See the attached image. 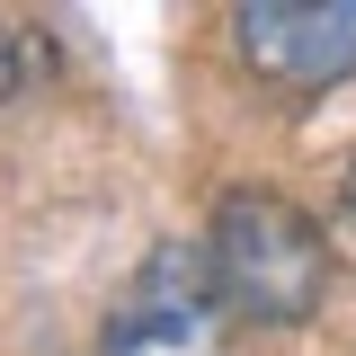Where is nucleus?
Instances as JSON below:
<instances>
[{
    "label": "nucleus",
    "mask_w": 356,
    "mask_h": 356,
    "mask_svg": "<svg viewBox=\"0 0 356 356\" xmlns=\"http://www.w3.org/2000/svg\"><path fill=\"white\" fill-rule=\"evenodd\" d=\"M232 348V294L205 241H161L134 267L125 303L107 312L98 356H222Z\"/></svg>",
    "instance_id": "nucleus-2"
},
{
    "label": "nucleus",
    "mask_w": 356,
    "mask_h": 356,
    "mask_svg": "<svg viewBox=\"0 0 356 356\" xmlns=\"http://www.w3.org/2000/svg\"><path fill=\"white\" fill-rule=\"evenodd\" d=\"M241 63L276 89H330L356 72V0H232Z\"/></svg>",
    "instance_id": "nucleus-3"
},
{
    "label": "nucleus",
    "mask_w": 356,
    "mask_h": 356,
    "mask_svg": "<svg viewBox=\"0 0 356 356\" xmlns=\"http://www.w3.org/2000/svg\"><path fill=\"white\" fill-rule=\"evenodd\" d=\"M205 250H214V276H222V294H232V312H250L267 330H294V321L321 312L330 241H321V222L303 205H285L267 187H241V196L214 205Z\"/></svg>",
    "instance_id": "nucleus-1"
},
{
    "label": "nucleus",
    "mask_w": 356,
    "mask_h": 356,
    "mask_svg": "<svg viewBox=\"0 0 356 356\" xmlns=\"http://www.w3.org/2000/svg\"><path fill=\"white\" fill-rule=\"evenodd\" d=\"M348 232H356V161H348Z\"/></svg>",
    "instance_id": "nucleus-4"
}]
</instances>
